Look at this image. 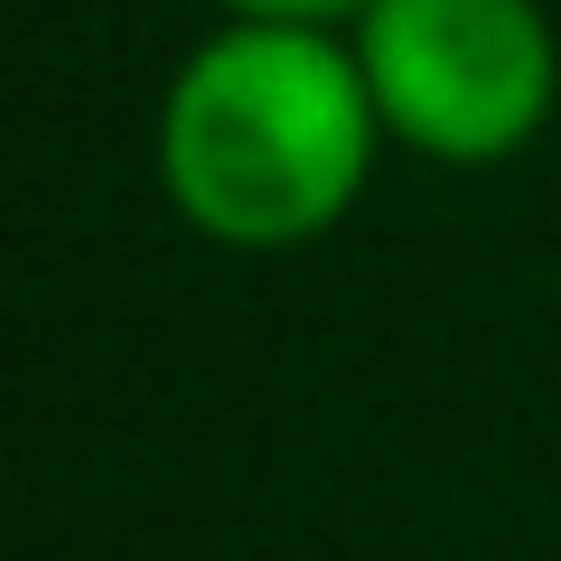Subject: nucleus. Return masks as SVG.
<instances>
[{
	"label": "nucleus",
	"mask_w": 561,
	"mask_h": 561,
	"mask_svg": "<svg viewBox=\"0 0 561 561\" xmlns=\"http://www.w3.org/2000/svg\"><path fill=\"white\" fill-rule=\"evenodd\" d=\"M346 47L383 131L449 169L524 150L561 94V47L534 0H365Z\"/></svg>",
	"instance_id": "nucleus-2"
},
{
	"label": "nucleus",
	"mask_w": 561,
	"mask_h": 561,
	"mask_svg": "<svg viewBox=\"0 0 561 561\" xmlns=\"http://www.w3.org/2000/svg\"><path fill=\"white\" fill-rule=\"evenodd\" d=\"M383 113L337 28L309 20H225L169 76L160 103V187L206 243L300 253L375 179Z\"/></svg>",
	"instance_id": "nucleus-1"
},
{
	"label": "nucleus",
	"mask_w": 561,
	"mask_h": 561,
	"mask_svg": "<svg viewBox=\"0 0 561 561\" xmlns=\"http://www.w3.org/2000/svg\"><path fill=\"white\" fill-rule=\"evenodd\" d=\"M234 20H309V28H328V20H356L365 0H225Z\"/></svg>",
	"instance_id": "nucleus-3"
}]
</instances>
